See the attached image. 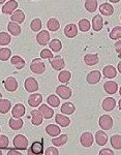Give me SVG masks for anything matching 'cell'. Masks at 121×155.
<instances>
[{
    "label": "cell",
    "mask_w": 121,
    "mask_h": 155,
    "mask_svg": "<svg viewBox=\"0 0 121 155\" xmlns=\"http://www.w3.org/2000/svg\"><path fill=\"white\" fill-rule=\"evenodd\" d=\"M42 101V96L39 93H33L28 97V104L32 107H39Z\"/></svg>",
    "instance_id": "8fae6325"
},
{
    "label": "cell",
    "mask_w": 121,
    "mask_h": 155,
    "mask_svg": "<svg viewBox=\"0 0 121 155\" xmlns=\"http://www.w3.org/2000/svg\"><path fill=\"white\" fill-rule=\"evenodd\" d=\"M110 142L114 149H117V150L121 149V136H119V134H115V136L111 137Z\"/></svg>",
    "instance_id": "836d02e7"
},
{
    "label": "cell",
    "mask_w": 121,
    "mask_h": 155,
    "mask_svg": "<svg viewBox=\"0 0 121 155\" xmlns=\"http://www.w3.org/2000/svg\"><path fill=\"white\" fill-rule=\"evenodd\" d=\"M44 153V144L42 142H34L28 150L29 155H40Z\"/></svg>",
    "instance_id": "8992f818"
},
{
    "label": "cell",
    "mask_w": 121,
    "mask_h": 155,
    "mask_svg": "<svg viewBox=\"0 0 121 155\" xmlns=\"http://www.w3.org/2000/svg\"><path fill=\"white\" fill-rule=\"evenodd\" d=\"M103 26H104V20H103V17L99 16V15H96V16L92 19L93 30H94V31H99V30H102Z\"/></svg>",
    "instance_id": "ffe728a7"
},
{
    "label": "cell",
    "mask_w": 121,
    "mask_h": 155,
    "mask_svg": "<svg viewBox=\"0 0 121 155\" xmlns=\"http://www.w3.org/2000/svg\"><path fill=\"white\" fill-rule=\"evenodd\" d=\"M100 79H102V74H100V71H93L91 72H89L86 78L87 82L91 85L97 84L98 82L100 81Z\"/></svg>",
    "instance_id": "9c48e42d"
},
{
    "label": "cell",
    "mask_w": 121,
    "mask_h": 155,
    "mask_svg": "<svg viewBox=\"0 0 121 155\" xmlns=\"http://www.w3.org/2000/svg\"><path fill=\"white\" fill-rule=\"evenodd\" d=\"M12 41V37L6 32H1L0 33V45L1 46H6Z\"/></svg>",
    "instance_id": "74e56055"
},
{
    "label": "cell",
    "mask_w": 121,
    "mask_h": 155,
    "mask_svg": "<svg viewBox=\"0 0 121 155\" xmlns=\"http://www.w3.org/2000/svg\"><path fill=\"white\" fill-rule=\"evenodd\" d=\"M30 28H31L32 31L37 32L42 29V21L39 19H34L33 21L30 23Z\"/></svg>",
    "instance_id": "7bdbcfd3"
},
{
    "label": "cell",
    "mask_w": 121,
    "mask_h": 155,
    "mask_svg": "<svg viewBox=\"0 0 121 155\" xmlns=\"http://www.w3.org/2000/svg\"><path fill=\"white\" fill-rule=\"evenodd\" d=\"M55 121H56L57 124H59V125L62 127H66L70 124V119L62 114H57L56 118H55Z\"/></svg>",
    "instance_id": "d4e9b609"
},
{
    "label": "cell",
    "mask_w": 121,
    "mask_h": 155,
    "mask_svg": "<svg viewBox=\"0 0 121 155\" xmlns=\"http://www.w3.org/2000/svg\"><path fill=\"white\" fill-rule=\"evenodd\" d=\"M7 29H8L9 33H12L15 36L20 35V33H21V27L15 22H9L8 25H7Z\"/></svg>",
    "instance_id": "4316f807"
},
{
    "label": "cell",
    "mask_w": 121,
    "mask_h": 155,
    "mask_svg": "<svg viewBox=\"0 0 121 155\" xmlns=\"http://www.w3.org/2000/svg\"><path fill=\"white\" fill-rule=\"evenodd\" d=\"M36 41L42 46H46L50 41V33L47 30H42L36 35Z\"/></svg>",
    "instance_id": "7c38bea8"
},
{
    "label": "cell",
    "mask_w": 121,
    "mask_h": 155,
    "mask_svg": "<svg viewBox=\"0 0 121 155\" xmlns=\"http://www.w3.org/2000/svg\"><path fill=\"white\" fill-rule=\"evenodd\" d=\"M118 107H119V110L121 111V99L119 101V102H118Z\"/></svg>",
    "instance_id": "db71d44e"
},
{
    "label": "cell",
    "mask_w": 121,
    "mask_h": 155,
    "mask_svg": "<svg viewBox=\"0 0 121 155\" xmlns=\"http://www.w3.org/2000/svg\"><path fill=\"white\" fill-rule=\"evenodd\" d=\"M64 34L69 38H72L78 34V28L75 24H69L64 28Z\"/></svg>",
    "instance_id": "ac0fdd59"
},
{
    "label": "cell",
    "mask_w": 121,
    "mask_h": 155,
    "mask_svg": "<svg viewBox=\"0 0 121 155\" xmlns=\"http://www.w3.org/2000/svg\"><path fill=\"white\" fill-rule=\"evenodd\" d=\"M40 57L44 59H51L53 58V54L49 49H44L40 52Z\"/></svg>",
    "instance_id": "bcb514c9"
},
{
    "label": "cell",
    "mask_w": 121,
    "mask_h": 155,
    "mask_svg": "<svg viewBox=\"0 0 121 155\" xmlns=\"http://www.w3.org/2000/svg\"><path fill=\"white\" fill-rule=\"evenodd\" d=\"M99 12H100V14L104 15V16L109 17L113 15L114 8H113V6L109 3H103V4H100V6H99Z\"/></svg>",
    "instance_id": "cb8c5ba5"
},
{
    "label": "cell",
    "mask_w": 121,
    "mask_h": 155,
    "mask_svg": "<svg viewBox=\"0 0 121 155\" xmlns=\"http://www.w3.org/2000/svg\"><path fill=\"white\" fill-rule=\"evenodd\" d=\"M39 110V112L42 113V117H44L45 119H51L53 117V115H54V111H53V109L49 107L47 104H42Z\"/></svg>",
    "instance_id": "e0dca14e"
},
{
    "label": "cell",
    "mask_w": 121,
    "mask_h": 155,
    "mask_svg": "<svg viewBox=\"0 0 121 155\" xmlns=\"http://www.w3.org/2000/svg\"><path fill=\"white\" fill-rule=\"evenodd\" d=\"M80 142L84 147H87V148L88 147H91L93 142H94L92 134L91 132H84L80 137Z\"/></svg>",
    "instance_id": "52a82bcc"
},
{
    "label": "cell",
    "mask_w": 121,
    "mask_h": 155,
    "mask_svg": "<svg viewBox=\"0 0 121 155\" xmlns=\"http://www.w3.org/2000/svg\"><path fill=\"white\" fill-rule=\"evenodd\" d=\"M24 87L28 92H35L39 90V83L33 78H28L25 80Z\"/></svg>",
    "instance_id": "5b68a950"
},
{
    "label": "cell",
    "mask_w": 121,
    "mask_h": 155,
    "mask_svg": "<svg viewBox=\"0 0 121 155\" xmlns=\"http://www.w3.org/2000/svg\"><path fill=\"white\" fill-rule=\"evenodd\" d=\"M11 19H12V22H15V23H18V24H21V23H23L24 20H25V15H24V12L18 9V11L12 12Z\"/></svg>",
    "instance_id": "484cf974"
},
{
    "label": "cell",
    "mask_w": 121,
    "mask_h": 155,
    "mask_svg": "<svg viewBox=\"0 0 121 155\" xmlns=\"http://www.w3.org/2000/svg\"><path fill=\"white\" fill-rule=\"evenodd\" d=\"M11 62H12V65H14L18 69H22L25 66L24 59L22 58V57H20V56H17V55H16V56H14L11 59Z\"/></svg>",
    "instance_id": "f546056e"
},
{
    "label": "cell",
    "mask_w": 121,
    "mask_h": 155,
    "mask_svg": "<svg viewBox=\"0 0 121 155\" xmlns=\"http://www.w3.org/2000/svg\"><path fill=\"white\" fill-rule=\"evenodd\" d=\"M95 141H96L97 145H99V146H105V145L108 143L107 134L104 132L103 130L97 131L96 134H95Z\"/></svg>",
    "instance_id": "603a6c76"
},
{
    "label": "cell",
    "mask_w": 121,
    "mask_h": 155,
    "mask_svg": "<svg viewBox=\"0 0 121 155\" xmlns=\"http://www.w3.org/2000/svg\"><path fill=\"white\" fill-rule=\"evenodd\" d=\"M14 147L18 150H25L28 147V140L23 134H18L14 137Z\"/></svg>",
    "instance_id": "7a4b0ae2"
},
{
    "label": "cell",
    "mask_w": 121,
    "mask_h": 155,
    "mask_svg": "<svg viewBox=\"0 0 121 155\" xmlns=\"http://www.w3.org/2000/svg\"><path fill=\"white\" fill-rule=\"evenodd\" d=\"M56 93L58 96H60L62 99H69L72 96V89L69 88L65 85H60L56 88Z\"/></svg>",
    "instance_id": "3957f363"
},
{
    "label": "cell",
    "mask_w": 121,
    "mask_h": 155,
    "mask_svg": "<svg viewBox=\"0 0 121 155\" xmlns=\"http://www.w3.org/2000/svg\"><path fill=\"white\" fill-rule=\"evenodd\" d=\"M119 93H120V95H121V87H120V90H119Z\"/></svg>",
    "instance_id": "9f6ffc18"
},
{
    "label": "cell",
    "mask_w": 121,
    "mask_h": 155,
    "mask_svg": "<svg viewBox=\"0 0 121 155\" xmlns=\"http://www.w3.org/2000/svg\"><path fill=\"white\" fill-rule=\"evenodd\" d=\"M102 106H103V109H104L105 111L110 112L116 107V101L113 98V97H107V98L104 99Z\"/></svg>",
    "instance_id": "2e32d148"
},
{
    "label": "cell",
    "mask_w": 121,
    "mask_h": 155,
    "mask_svg": "<svg viewBox=\"0 0 121 155\" xmlns=\"http://www.w3.org/2000/svg\"><path fill=\"white\" fill-rule=\"evenodd\" d=\"M51 65L56 71H61V69H63V67L65 65L64 60L60 56L53 57V59H51Z\"/></svg>",
    "instance_id": "5bb4252c"
},
{
    "label": "cell",
    "mask_w": 121,
    "mask_h": 155,
    "mask_svg": "<svg viewBox=\"0 0 121 155\" xmlns=\"http://www.w3.org/2000/svg\"><path fill=\"white\" fill-rule=\"evenodd\" d=\"M50 48H51V50H53L54 52H59L62 48L61 41L57 38L53 39V41H50Z\"/></svg>",
    "instance_id": "60d3db41"
},
{
    "label": "cell",
    "mask_w": 121,
    "mask_h": 155,
    "mask_svg": "<svg viewBox=\"0 0 121 155\" xmlns=\"http://www.w3.org/2000/svg\"><path fill=\"white\" fill-rule=\"evenodd\" d=\"M18 8V2L16 0H9L7 3H5L2 7V12L6 15L12 14Z\"/></svg>",
    "instance_id": "30bf717a"
},
{
    "label": "cell",
    "mask_w": 121,
    "mask_h": 155,
    "mask_svg": "<svg viewBox=\"0 0 121 155\" xmlns=\"http://www.w3.org/2000/svg\"><path fill=\"white\" fill-rule=\"evenodd\" d=\"M115 49H116V52H117L118 54H121V39L115 44Z\"/></svg>",
    "instance_id": "681fc988"
},
{
    "label": "cell",
    "mask_w": 121,
    "mask_h": 155,
    "mask_svg": "<svg viewBox=\"0 0 121 155\" xmlns=\"http://www.w3.org/2000/svg\"><path fill=\"white\" fill-rule=\"evenodd\" d=\"M9 145L8 137L6 136H0V149H6Z\"/></svg>",
    "instance_id": "f6af8a7d"
},
{
    "label": "cell",
    "mask_w": 121,
    "mask_h": 155,
    "mask_svg": "<svg viewBox=\"0 0 121 155\" xmlns=\"http://www.w3.org/2000/svg\"><path fill=\"white\" fill-rule=\"evenodd\" d=\"M98 61H99V58H98L96 54H87L84 57V62L88 66L95 65V64L98 63Z\"/></svg>",
    "instance_id": "9a60e30c"
},
{
    "label": "cell",
    "mask_w": 121,
    "mask_h": 155,
    "mask_svg": "<svg viewBox=\"0 0 121 155\" xmlns=\"http://www.w3.org/2000/svg\"><path fill=\"white\" fill-rule=\"evenodd\" d=\"M85 8L89 12H94L97 9V0H86Z\"/></svg>",
    "instance_id": "8d00e7d4"
},
{
    "label": "cell",
    "mask_w": 121,
    "mask_h": 155,
    "mask_svg": "<svg viewBox=\"0 0 121 155\" xmlns=\"http://www.w3.org/2000/svg\"><path fill=\"white\" fill-rule=\"evenodd\" d=\"M103 72H104L105 77L109 78V79H113V78H115L116 74H117L116 68H115L114 66H112V65L106 66L105 68H104V71H103Z\"/></svg>",
    "instance_id": "e575fe53"
},
{
    "label": "cell",
    "mask_w": 121,
    "mask_h": 155,
    "mask_svg": "<svg viewBox=\"0 0 121 155\" xmlns=\"http://www.w3.org/2000/svg\"><path fill=\"white\" fill-rule=\"evenodd\" d=\"M98 123H99V126L102 127L104 130H109L113 126V119L111 118L110 116H108V115H103L99 118Z\"/></svg>",
    "instance_id": "277c9868"
},
{
    "label": "cell",
    "mask_w": 121,
    "mask_h": 155,
    "mask_svg": "<svg viewBox=\"0 0 121 155\" xmlns=\"http://www.w3.org/2000/svg\"><path fill=\"white\" fill-rule=\"evenodd\" d=\"M8 125L12 129H14V130H18V129L22 128V126H23V120L21 119V117H20V118L12 117V118L9 119Z\"/></svg>",
    "instance_id": "d6986e66"
},
{
    "label": "cell",
    "mask_w": 121,
    "mask_h": 155,
    "mask_svg": "<svg viewBox=\"0 0 121 155\" xmlns=\"http://www.w3.org/2000/svg\"><path fill=\"white\" fill-rule=\"evenodd\" d=\"M12 104L8 99H0V113L6 114L11 110Z\"/></svg>",
    "instance_id": "1f68e13d"
},
{
    "label": "cell",
    "mask_w": 121,
    "mask_h": 155,
    "mask_svg": "<svg viewBox=\"0 0 121 155\" xmlns=\"http://www.w3.org/2000/svg\"><path fill=\"white\" fill-rule=\"evenodd\" d=\"M2 97V94H1V92H0V98H1Z\"/></svg>",
    "instance_id": "6f0895ef"
},
{
    "label": "cell",
    "mask_w": 121,
    "mask_h": 155,
    "mask_svg": "<svg viewBox=\"0 0 121 155\" xmlns=\"http://www.w3.org/2000/svg\"><path fill=\"white\" fill-rule=\"evenodd\" d=\"M12 51L7 48H2L0 49V60L2 61H6L8 60V58H11Z\"/></svg>",
    "instance_id": "ab89813d"
},
{
    "label": "cell",
    "mask_w": 121,
    "mask_h": 155,
    "mask_svg": "<svg viewBox=\"0 0 121 155\" xmlns=\"http://www.w3.org/2000/svg\"><path fill=\"white\" fill-rule=\"evenodd\" d=\"M72 79V74L69 71H62L58 74V80H59L60 83H69V80Z\"/></svg>",
    "instance_id": "d6a6232c"
},
{
    "label": "cell",
    "mask_w": 121,
    "mask_h": 155,
    "mask_svg": "<svg viewBox=\"0 0 121 155\" xmlns=\"http://www.w3.org/2000/svg\"><path fill=\"white\" fill-rule=\"evenodd\" d=\"M104 89L107 93L109 94H115L118 91V85L114 81H109L104 85Z\"/></svg>",
    "instance_id": "44dd1931"
},
{
    "label": "cell",
    "mask_w": 121,
    "mask_h": 155,
    "mask_svg": "<svg viewBox=\"0 0 121 155\" xmlns=\"http://www.w3.org/2000/svg\"><path fill=\"white\" fill-rule=\"evenodd\" d=\"M67 140H69L67 134H61V136H59L58 137H54L51 142L54 146L59 147V146H63V145L67 142Z\"/></svg>",
    "instance_id": "4dcf8cb0"
},
{
    "label": "cell",
    "mask_w": 121,
    "mask_h": 155,
    "mask_svg": "<svg viewBox=\"0 0 121 155\" xmlns=\"http://www.w3.org/2000/svg\"><path fill=\"white\" fill-rule=\"evenodd\" d=\"M110 38L114 39V41L121 38V27L120 26H117L112 29V31L110 32Z\"/></svg>",
    "instance_id": "f35d334b"
},
{
    "label": "cell",
    "mask_w": 121,
    "mask_h": 155,
    "mask_svg": "<svg viewBox=\"0 0 121 155\" xmlns=\"http://www.w3.org/2000/svg\"><path fill=\"white\" fill-rule=\"evenodd\" d=\"M46 132L51 137H58L60 134V132H61V130H60V128L57 125L50 124V125H48L46 127Z\"/></svg>",
    "instance_id": "f1b7e54d"
},
{
    "label": "cell",
    "mask_w": 121,
    "mask_h": 155,
    "mask_svg": "<svg viewBox=\"0 0 121 155\" xmlns=\"http://www.w3.org/2000/svg\"><path fill=\"white\" fill-rule=\"evenodd\" d=\"M111 2H112V3H117V2H119L120 0H110Z\"/></svg>",
    "instance_id": "f5cc1de1"
},
{
    "label": "cell",
    "mask_w": 121,
    "mask_h": 155,
    "mask_svg": "<svg viewBox=\"0 0 121 155\" xmlns=\"http://www.w3.org/2000/svg\"><path fill=\"white\" fill-rule=\"evenodd\" d=\"M47 101H48V104L53 107H59V104H60V99L58 98V96L56 95H50L47 98Z\"/></svg>",
    "instance_id": "b9f144b4"
},
{
    "label": "cell",
    "mask_w": 121,
    "mask_h": 155,
    "mask_svg": "<svg viewBox=\"0 0 121 155\" xmlns=\"http://www.w3.org/2000/svg\"><path fill=\"white\" fill-rule=\"evenodd\" d=\"M5 1H6V0H0V4H3Z\"/></svg>",
    "instance_id": "11a10c76"
},
{
    "label": "cell",
    "mask_w": 121,
    "mask_h": 155,
    "mask_svg": "<svg viewBox=\"0 0 121 155\" xmlns=\"http://www.w3.org/2000/svg\"><path fill=\"white\" fill-rule=\"evenodd\" d=\"M42 120H44V117H42V113L39 112V110H33L31 111V121L32 124L35 126H39L42 123Z\"/></svg>",
    "instance_id": "4fadbf2b"
},
{
    "label": "cell",
    "mask_w": 121,
    "mask_h": 155,
    "mask_svg": "<svg viewBox=\"0 0 121 155\" xmlns=\"http://www.w3.org/2000/svg\"><path fill=\"white\" fill-rule=\"evenodd\" d=\"M1 154H2V152H1V151H0V155H1Z\"/></svg>",
    "instance_id": "680465c9"
},
{
    "label": "cell",
    "mask_w": 121,
    "mask_h": 155,
    "mask_svg": "<svg viewBox=\"0 0 121 155\" xmlns=\"http://www.w3.org/2000/svg\"><path fill=\"white\" fill-rule=\"evenodd\" d=\"M47 27H48V29H49L50 31L54 32V31H57V30L60 28V24H59V22H58V20L52 18V19H50L49 21H48Z\"/></svg>",
    "instance_id": "d590c367"
},
{
    "label": "cell",
    "mask_w": 121,
    "mask_h": 155,
    "mask_svg": "<svg viewBox=\"0 0 121 155\" xmlns=\"http://www.w3.org/2000/svg\"><path fill=\"white\" fill-rule=\"evenodd\" d=\"M118 71H119V72H120V74H121V61L119 62V63H118Z\"/></svg>",
    "instance_id": "816d5d0a"
},
{
    "label": "cell",
    "mask_w": 121,
    "mask_h": 155,
    "mask_svg": "<svg viewBox=\"0 0 121 155\" xmlns=\"http://www.w3.org/2000/svg\"><path fill=\"white\" fill-rule=\"evenodd\" d=\"M45 154L46 155H58L59 154V151H58V149H56L55 147H49V148L46 150Z\"/></svg>",
    "instance_id": "7dc6e473"
},
{
    "label": "cell",
    "mask_w": 121,
    "mask_h": 155,
    "mask_svg": "<svg viewBox=\"0 0 121 155\" xmlns=\"http://www.w3.org/2000/svg\"><path fill=\"white\" fill-rule=\"evenodd\" d=\"M79 28L81 31L87 32L90 29V22L86 19H83L79 22Z\"/></svg>",
    "instance_id": "ee69618b"
},
{
    "label": "cell",
    "mask_w": 121,
    "mask_h": 155,
    "mask_svg": "<svg viewBox=\"0 0 121 155\" xmlns=\"http://www.w3.org/2000/svg\"><path fill=\"white\" fill-rule=\"evenodd\" d=\"M4 88L9 92H15L18 88V82L14 77H9L4 81Z\"/></svg>",
    "instance_id": "ba28073f"
},
{
    "label": "cell",
    "mask_w": 121,
    "mask_h": 155,
    "mask_svg": "<svg viewBox=\"0 0 121 155\" xmlns=\"http://www.w3.org/2000/svg\"><path fill=\"white\" fill-rule=\"evenodd\" d=\"M25 112H26V110H25V107L22 104H17L12 110V116L17 117V118H20V117L24 116Z\"/></svg>",
    "instance_id": "7402d4cb"
},
{
    "label": "cell",
    "mask_w": 121,
    "mask_h": 155,
    "mask_svg": "<svg viewBox=\"0 0 121 155\" xmlns=\"http://www.w3.org/2000/svg\"><path fill=\"white\" fill-rule=\"evenodd\" d=\"M60 110H61V113L62 114L72 115L76 111V107L74 106V104H72V102H65V104H63L61 106Z\"/></svg>",
    "instance_id": "83f0119b"
},
{
    "label": "cell",
    "mask_w": 121,
    "mask_h": 155,
    "mask_svg": "<svg viewBox=\"0 0 121 155\" xmlns=\"http://www.w3.org/2000/svg\"><path fill=\"white\" fill-rule=\"evenodd\" d=\"M14 154L21 155V153L19 151H17V150H11V151H8V155H14Z\"/></svg>",
    "instance_id": "f907efd6"
},
{
    "label": "cell",
    "mask_w": 121,
    "mask_h": 155,
    "mask_svg": "<svg viewBox=\"0 0 121 155\" xmlns=\"http://www.w3.org/2000/svg\"><path fill=\"white\" fill-rule=\"evenodd\" d=\"M99 154H100V155H106V154H110V155H113V154H114V152H113V151H112V150H111V149H108V148H106V149H103V150H100Z\"/></svg>",
    "instance_id": "c3c4849f"
},
{
    "label": "cell",
    "mask_w": 121,
    "mask_h": 155,
    "mask_svg": "<svg viewBox=\"0 0 121 155\" xmlns=\"http://www.w3.org/2000/svg\"><path fill=\"white\" fill-rule=\"evenodd\" d=\"M30 69L32 72L36 74H42L46 71V64L42 61L40 58H35L32 60L31 65H30Z\"/></svg>",
    "instance_id": "6da1fadb"
}]
</instances>
